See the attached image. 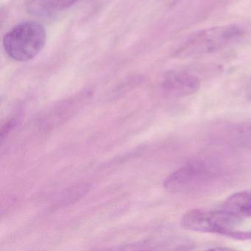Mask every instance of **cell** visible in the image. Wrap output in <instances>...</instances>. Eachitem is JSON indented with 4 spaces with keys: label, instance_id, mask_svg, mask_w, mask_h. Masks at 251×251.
<instances>
[{
    "label": "cell",
    "instance_id": "obj_1",
    "mask_svg": "<svg viewBox=\"0 0 251 251\" xmlns=\"http://www.w3.org/2000/svg\"><path fill=\"white\" fill-rule=\"evenodd\" d=\"M46 32L36 22L17 25L4 36L3 47L7 55L17 61H28L36 58L45 47Z\"/></svg>",
    "mask_w": 251,
    "mask_h": 251
},
{
    "label": "cell",
    "instance_id": "obj_7",
    "mask_svg": "<svg viewBox=\"0 0 251 251\" xmlns=\"http://www.w3.org/2000/svg\"><path fill=\"white\" fill-rule=\"evenodd\" d=\"M77 0H50V1H45L50 4L48 5V9L51 10H58L60 8H64L69 5H72L73 2H75Z\"/></svg>",
    "mask_w": 251,
    "mask_h": 251
},
{
    "label": "cell",
    "instance_id": "obj_2",
    "mask_svg": "<svg viewBox=\"0 0 251 251\" xmlns=\"http://www.w3.org/2000/svg\"><path fill=\"white\" fill-rule=\"evenodd\" d=\"M244 29L236 25L202 30L189 38L178 51L179 56L192 58L212 53L239 40L245 34Z\"/></svg>",
    "mask_w": 251,
    "mask_h": 251
},
{
    "label": "cell",
    "instance_id": "obj_4",
    "mask_svg": "<svg viewBox=\"0 0 251 251\" xmlns=\"http://www.w3.org/2000/svg\"><path fill=\"white\" fill-rule=\"evenodd\" d=\"M215 177L214 168L203 161H192L173 172L164 186L169 192L188 193L206 186Z\"/></svg>",
    "mask_w": 251,
    "mask_h": 251
},
{
    "label": "cell",
    "instance_id": "obj_5",
    "mask_svg": "<svg viewBox=\"0 0 251 251\" xmlns=\"http://www.w3.org/2000/svg\"><path fill=\"white\" fill-rule=\"evenodd\" d=\"M198 77L186 72L174 71L167 74L164 81V89L170 95L184 97L192 95L200 88Z\"/></svg>",
    "mask_w": 251,
    "mask_h": 251
},
{
    "label": "cell",
    "instance_id": "obj_3",
    "mask_svg": "<svg viewBox=\"0 0 251 251\" xmlns=\"http://www.w3.org/2000/svg\"><path fill=\"white\" fill-rule=\"evenodd\" d=\"M241 217L225 209H191L181 219V225L186 230L201 233H217L230 237L236 231V226Z\"/></svg>",
    "mask_w": 251,
    "mask_h": 251
},
{
    "label": "cell",
    "instance_id": "obj_8",
    "mask_svg": "<svg viewBox=\"0 0 251 251\" xmlns=\"http://www.w3.org/2000/svg\"><path fill=\"white\" fill-rule=\"evenodd\" d=\"M16 126V120L14 119H11V120H8L5 126L2 127V130H1V139L2 141L5 139V136L11 132V130L15 127Z\"/></svg>",
    "mask_w": 251,
    "mask_h": 251
},
{
    "label": "cell",
    "instance_id": "obj_6",
    "mask_svg": "<svg viewBox=\"0 0 251 251\" xmlns=\"http://www.w3.org/2000/svg\"><path fill=\"white\" fill-rule=\"evenodd\" d=\"M223 208L239 217L251 216V190L233 194L225 201Z\"/></svg>",
    "mask_w": 251,
    "mask_h": 251
}]
</instances>
